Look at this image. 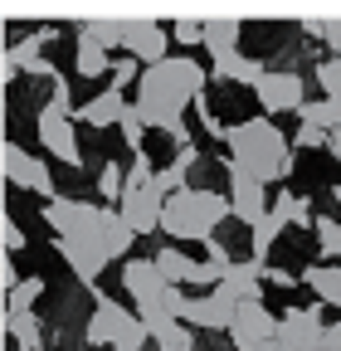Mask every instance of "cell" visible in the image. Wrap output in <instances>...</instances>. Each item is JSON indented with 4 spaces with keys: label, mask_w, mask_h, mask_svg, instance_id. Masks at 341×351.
<instances>
[{
    "label": "cell",
    "mask_w": 341,
    "mask_h": 351,
    "mask_svg": "<svg viewBox=\"0 0 341 351\" xmlns=\"http://www.w3.org/2000/svg\"><path fill=\"white\" fill-rule=\"evenodd\" d=\"M210 73L186 59V54H170L166 64L147 69L137 83V112L147 117V127H161L166 137H176L181 147H190V132H186V108L205 93Z\"/></svg>",
    "instance_id": "obj_1"
},
{
    "label": "cell",
    "mask_w": 341,
    "mask_h": 351,
    "mask_svg": "<svg viewBox=\"0 0 341 351\" xmlns=\"http://www.w3.org/2000/svg\"><path fill=\"white\" fill-rule=\"evenodd\" d=\"M225 147H229V171H249L253 181H288L292 176V142L268 122V117H244L225 132Z\"/></svg>",
    "instance_id": "obj_2"
},
{
    "label": "cell",
    "mask_w": 341,
    "mask_h": 351,
    "mask_svg": "<svg viewBox=\"0 0 341 351\" xmlns=\"http://www.w3.org/2000/svg\"><path fill=\"white\" fill-rule=\"evenodd\" d=\"M234 210H229V195L210 191V186H186L181 195H170L166 210H161V230L170 239H200L210 244L215 239V230L225 225Z\"/></svg>",
    "instance_id": "obj_3"
},
{
    "label": "cell",
    "mask_w": 341,
    "mask_h": 351,
    "mask_svg": "<svg viewBox=\"0 0 341 351\" xmlns=\"http://www.w3.org/2000/svg\"><path fill=\"white\" fill-rule=\"evenodd\" d=\"M73 112L78 108H68V103H59V98H49L45 108L34 112V132H39V147L45 152H54L64 166H83V152H78V137H73Z\"/></svg>",
    "instance_id": "obj_4"
},
{
    "label": "cell",
    "mask_w": 341,
    "mask_h": 351,
    "mask_svg": "<svg viewBox=\"0 0 341 351\" xmlns=\"http://www.w3.org/2000/svg\"><path fill=\"white\" fill-rule=\"evenodd\" d=\"M122 288H127V298L137 302V317L147 322V317H161V298H166V278H161V269H156V258H127L122 263Z\"/></svg>",
    "instance_id": "obj_5"
},
{
    "label": "cell",
    "mask_w": 341,
    "mask_h": 351,
    "mask_svg": "<svg viewBox=\"0 0 341 351\" xmlns=\"http://www.w3.org/2000/svg\"><path fill=\"white\" fill-rule=\"evenodd\" d=\"M253 98H259V108L264 112H303V103H307V83H303V73H292V69H268L264 73V83L253 88Z\"/></svg>",
    "instance_id": "obj_6"
},
{
    "label": "cell",
    "mask_w": 341,
    "mask_h": 351,
    "mask_svg": "<svg viewBox=\"0 0 341 351\" xmlns=\"http://www.w3.org/2000/svg\"><path fill=\"white\" fill-rule=\"evenodd\" d=\"M122 54H132L137 64L156 69L170 59V25H156V20H127L122 29Z\"/></svg>",
    "instance_id": "obj_7"
},
{
    "label": "cell",
    "mask_w": 341,
    "mask_h": 351,
    "mask_svg": "<svg viewBox=\"0 0 341 351\" xmlns=\"http://www.w3.org/2000/svg\"><path fill=\"white\" fill-rule=\"evenodd\" d=\"M229 337H234L239 351H259V346H268V341L278 337V317L268 313L264 302H239V307H234Z\"/></svg>",
    "instance_id": "obj_8"
},
{
    "label": "cell",
    "mask_w": 341,
    "mask_h": 351,
    "mask_svg": "<svg viewBox=\"0 0 341 351\" xmlns=\"http://www.w3.org/2000/svg\"><path fill=\"white\" fill-rule=\"evenodd\" d=\"M5 176H10V186L34 191V195H45V200H54V195H59V191H54L49 166L39 161V156H29L20 142H5Z\"/></svg>",
    "instance_id": "obj_9"
},
{
    "label": "cell",
    "mask_w": 341,
    "mask_h": 351,
    "mask_svg": "<svg viewBox=\"0 0 341 351\" xmlns=\"http://www.w3.org/2000/svg\"><path fill=\"white\" fill-rule=\"evenodd\" d=\"M142 317H132L127 307L117 302V298H108V293H98V302H93V317H88V337L93 346H117V337L127 332V327H137Z\"/></svg>",
    "instance_id": "obj_10"
},
{
    "label": "cell",
    "mask_w": 341,
    "mask_h": 351,
    "mask_svg": "<svg viewBox=\"0 0 341 351\" xmlns=\"http://www.w3.org/2000/svg\"><path fill=\"white\" fill-rule=\"evenodd\" d=\"M225 302H259L264 298V263H253V258H234L229 269H225V283L215 288Z\"/></svg>",
    "instance_id": "obj_11"
},
{
    "label": "cell",
    "mask_w": 341,
    "mask_h": 351,
    "mask_svg": "<svg viewBox=\"0 0 341 351\" xmlns=\"http://www.w3.org/2000/svg\"><path fill=\"white\" fill-rule=\"evenodd\" d=\"M229 210H234L239 225L253 230V225L268 215V205H264V181H253L249 171H229Z\"/></svg>",
    "instance_id": "obj_12"
},
{
    "label": "cell",
    "mask_w": 341,
    "mask_h": 351,
    "mask_svg": "<svg viewBox=\"0 0 341 351\" xmlns=\"http://www.w3.org/2000/svg\"><path fill=\"white\" fill-rule=\"evenodd\" d=\"M322 307H288V313L278 317V341H288V346H303V351H312L317 341H322Z\"/></svg>",
    "instance_id": "obj_13"
},
{
    "label": "cell",
    "mask_w": 341,
    "mask_h": 351,
    "mask_svg": "<svg viewBox=\"0 0 341 351\" xmlns=\"http://www.w3.org/2000/svg\"><path fill=\"white\" fill-rule=\"evenodd\" d=\"M186 327L195 332H229L234 327V302H225L220 293H195L186 307Z\"/></svg>",
    "instance_id": "obj_14"
},
{
    "label": "cell",
    "mask_w": 341,
    "mask_h": 351,
    "mask_svg": "<svg viewBox=\"0 0 341 351\" xmlns=\"http://www.w3.org/2000/svg\"><path fill=\"white\" fill-rule=\"evenodd\" d=\"M161 210H166V195H161V191H142V195H127V200L117 205L122 225L132 230V234H156V230H161Z\"/></svg>",
    "instance_id": "obj_15"
},
{
    "label": "cell",
    "mask_w": 341,
    "mask_h": 351,
    "mask_svg": "<svg viewBox=\"0 0 341 351\" xmlns=\"http://www.w3.org/2000/svg\"><path fill=\"white\" fill-rule=\"evenodd\" d=\"M127 108H132V103H127L117 88H103V93H98V98H88L73 117H78V122H88V127H117V122L127 117Z\"/></svg>",
    "instance_id": "obj_16"
},
{
    "label": "cell",
    "mask_w": 341,
    "mask_h": 351,
    "mask_svg": "<svg viewBox=\"0 0 341 351\" xmlns=\"http://www.w3.org/2000/svg\"><path fill=\"white\" fill-rule=\"evenodd\" d=\"M147 332H151L156 351H195V332L176 317H147Z\"/></svg>",
    "instance_id": "obj_17"
},
{
    "label": "cell",
    "mask_w": 341,
    "mask_h": 351,
    "mask_svg": "<svg viewBox=\"0 0 341 351\" xmlns=\"http://www.w3.org/2000/svg\"><path fill=\"white\" fill-rule=\"evenodd\" d=\"M264 73H268V69H264L259 59H244V54L215 59V69H210V78H220V83H249V88H259Z\"/></svg>",
    "instance_id": "obj_18"
},
{
    "label": "cell",
    "mask_w": 341,
    "mask_h": 351,
    "mask_svg": "<svg viewBox=\"0 0 341 351\" xmlns=\"http://www.w3.org/2000/svg\"><path fill=\"white\" fill-rule=\"evenodd\" d=\"M303 283L322 298V307H341V269L336 263H312V269L303 274Z\"/></svg>",
    "instance_id": "obj_19"
},
{
    "label": "cell",
    "mask_w": 341,
    "mask_h": 351,
    "mask_svg": "<svg viewBox=\"0 0 341 351\" xmlns=\"http://www.w3.org/2000/svg\"><path fill=\"white\" fill-rule=\"evenodd\" d=\"M239 20H205V49L215 54V59H229L239 54Z\"/></svg>",
    "instance_id": "obj_20"
},
{
    "label": "cell",
    "mask_w": 341,
    "mask_h": 351,
    "mask_svg": "<svg viewBox=\"0 0 341 351\" xmlns=\"http://www.w3.org/2000/svg\"><path fill=\"white\" fill-rule=\"evenodd\" d=\"M151 258H156V269H161V278H166L170 288H186V283H190V269H195V258H186L176 244H161Z\"/></svg>",
    "instance_id": "obj_21"
},
{
    "label": "cell",
    "mask_w": 341,
    "mask_h": 351,
    "mask_svg": "<svg viewBox=\"0 0 341 351\" xmlns=\"http://www.w3.org/2000/svg\"><path fill=\"white\" fill-rule=\"evenodd\" d=\"M283 230H288V215L273 205L259 225H253V239H249V244H253V263H268V249H273V239H278Z\"/></svg>",
    "instance_id": "obj_22"
},
{
    "label": "cell",
    "mask_w": 341,
    "mask_h": 351,
    "mask_svg": "<svg viewBox=\"0 0 341 351\" xmlns=\"http://www.w3.org/2000/svg\"><path fill=\"white\" fill-rule=\"evenodd\" d=\"M73 69H78V78H108L112 59H108V49H98L93 39H78V54H73Z\"/></svg>",
    "instance_id": "obj_23"
},
{
    "label": "cell",
    "mask_w": 341,
    "mask_h": 351,
    "mask_svg": "<svg viewBox=\"0 0 341 351\" xmlns=\"http://www.w3.org/2000/svg\"><path fill=\"white\" fill-rule=\"evenodd\" d=\"M5 322H10V337L20 351H45V327H39L34 313H10Z\"/></svg>",
    "instance_id": "obj_24"
},
{
    "label": "cell",
    "mask_w": 341,
    "mask_h": 351,
    "mask_svg": "<svg viewBox=\"0 0 341 351\" xmlns=\"http://www.w3.org/2000/svg\"><path fill=\"white\" fill-rule=\"evenodd\" d=\"M122 29H127V20H83L78 25V39H93L98 49H122Z\"/></svg>",
    "instance_id": "obj_25"
},
{
    "label": "cell",
    "mask_w": 341,
    "mask_h": 351,
    "mask_svg": "<svg viewBox=\"0 0 341 351\" xmlns=\"http://www.w3.org/2000/svg\"><path fill=\"white\" fill-rule=\"evenodd\" d=\"M283 215H288V225H303V230H317V215L307 210V195H292V191H283L278 200H273Z\"/></svg>",
    "instance_id": "obj_26"
},
{
    "label": "cell",
    "mask_w": 341,
    "mask_h": 351,
    "mask_svg": "<svg viewBox=\"0 0 341 351\" xmlns=\"http://www.w3.org/2000/svg\"><path fill=\"white\" fill-rule=\"evenodd\" d=\"M142 73H147V64H137L132 54H122V59H112V69H108V83L117 88H132V83H142Z\"/></svg>",
    "instance_id": "obj_27"
},
{
    "label": "cell",
    "mask_w": 341,
    "mask_h": 351,
    "mask_svg": "<svg viewBox=\"0 0 341 351\" xmlns=\"http://www.w3.org/2000/svg\"><path fill=\"white\" fill-rule=\"evenodd\" d=\"M132 244H137V234L122 225V215H112V225H108V239H103L108 258H127V254H132Z\"/></svg>",
    "instance_id": "obj_28"
},
{
    "label": "cell",
    "mask_w": 341,
    "mask_h": 351,
    "mask_svg": "<svg viewBox=\"0 0 341 351\" xmlns=\"http://www.w3.org/2000/svg\"><path fill=\"white\" fill-rule=\"evenodd\" d=\"M317 254L327 263L341 258V219H317Z\"/></svg>",
    "instance_id": "obj_29"
},
{
    "label": "cell",
    "mask_w": 341,
    "mask_h": 351,
    "mask_svg": "<svg viewBox=\"0 0 341 351\" xmlns=\"http://www.w3.org/2000/svg\"><path fill=\"white\" fill-rule=\"evenodd\" d=\"M317 83H322L327 103H341V54H331V59L317 64Z\"/></svg>",
    "instance_id": "obj_30"
},
{
    "label": "cell",
    "mask_w": 341,
    "mask_h": 351,
    "mask_svg": "<svg viewBox=\"0 0 341 351\" xmlns=\"http://www.w3.org/2000/svg\"><path fill=\"white\" fill-rule=\"evenodd\" d=\"M303 127H317V132H336V108L322 98V103H303Z\"/></svg>",
    "instance_id": "obj_31"
},
{
    "label": "cell",
    "mask_w": 341,
    "mask_h": 351,
    "mask_svg": "<svg viewBox=\"0 0 341 351\" xmlns=\"http://www.w3.org/2000/svg\"><path fill=\"white\" fill-rule=\"evenodd\" d=\"M39 293H45V278H39V274L25 278V283H15L10 288V313H29V307L39 302Z\"/></svg>",
    "instance_id": "obj_32"
},
{
    "label": "cell",
    "mask_w": 341,
    "mask_h": 351,
    "mask_svg": "<svg viewBox=\"0 0 341 351\" xmlns=\"http://www.w3.org/2000/svg\"><path fill=\"white\" fill-rule=\"evenodd\" d=\"M117 132H122V142H127V147H132V156H137V152H142V137H147V117L137 112V103H132V108H127V117L117 122Z\"/></svg>",
    "instance_id": "obj_33"
},
{
    "label": "cell",
    "mask_w": 341,
    "mask_h": 351,
    "mask_svg": "<svg viewBox=\"0 0 341 351\" xmlns=\"http://www.w3.org/2000/svg\"><path fill=\"white\" fill-rule=\"evenodd\" d=\"M122 186H127V171H122L117 161H108V166L98 171V195H103V200H122Z\"/></svg>",
    "instance_id": "obj_34"
},
{
    "label": "cell",
    "mask_w": 341,
    "mask_h": 351,
    "mask_svg": "<svg viewBox=\"0 0 341 351\" xmlns=\"http://www.w3.org/2000/svg\"><path fill=\"white\" fill-rule=\"evenodd\" d=\"M170 39L176 44H205V20H170Z\"/></svg>",
    "instance_id": "obj_35"
},
{
    "label": "cell",
    "mask_w": 341,
    "mask_h": 351,
    "mask_svg": "<svg viewBox=\"0 0 341 351\" xmlns=\"http://www.w3.org/2000/svg\"><path fill=\"white\" fill-rule=\"evenodd\" d=\"M147 341H151V332H147V322H137V327H127V332L117 337L112 351H147Z\"/></svg>",
    "instance_id": "obj_36"
},
{
    "label": "cell",
    "mask_w": 341,
    "mask_h": 351,
    "mask_svg": "<svg viewBox=\"0 0 341 351\" xmlns=\"http://www.w3.org/2000/svg\"><path fill=\"white\" fill-rule=\"evenodd\" d=\"M303 29H307V34H317V39H327L331 49H341V20H307Z\"/></svg>",
    "instance_id": "obj_37"
},
{
    "label": "cell",
    "mask_w": 341,
    "mask_h": 351,
    "mask_svg": "<svg viewBox=\"0 0 341 351\" xmlns=\"http://www.w3.org/2000/svg\"><path fill=\"white\" fill-rule=\"evenodd\" d=\"M327 137H331V132H317V127H297V137H292V147H327Z\"/></svg>",
    "instance_id": "obj_38"
},
{
    "label": "cell",
    "mask_w": 341,
    "mask_h": 351,
    "mask_svg": "<svg viewBox=\"0 0 341 351\" xmlns=\"http://www.w3.org/2000/svg\"><path fill=\"white\" fill-rule=\"evenodd\" d=\"M5 249H10V254L25 249V230H20V219H15V215H5Z\"/></svg>",
    "instance_id": "obj_39"
},
{
    "label": "cell",
    "mask_w": 341,
    "mask_h": 351,
    "mask_svg": "<svg viewBox=\"0 0 341 351\" xmlns=\"http://www.w3.org/2000/svg\"><path fill=\"white\" fill-rule=\"evenodd\" d=\"M264 283H273V288H292L297 278H292L288 269H278V263H264Z\"/></svg>",
    "instance_id": "obj_40"
},
{
    "label": "cell",
    "mask_w": 341,
    "mask_h": 351,
    "mask_svg": "<svg viewBox=\"0 0 341 351\" xmlns=\"http://www.w3.org/2000/svg\"><path fill=\"white\" fill-rule=\"evenodd\" d=\"M176 166H181V171L190 176V171L200 166V152H195V147H181V152H176Z\"/></svg>",
    "instance_id": "obj_41"
},
{
    "label": "cell",
    "mask_w": 341,
    "mask_h": 351,
    "mask_svg": "<svg viewBox=\"0 0 341 351\" xmlns=\"http://www.w3.org/2000/svg\"><path fill=\"white\" fill-rule=\"evenodd\" d=\"M312 351H341V327H327V332H322V341H317Z\"/></svg>",
    "instance_id": "obj_42"
},
{
    "label": "cell",
    "mask_w": 341,
    "mask_h": 351,
    "mask_svg": "<svg viewBox=\"0 0 341 351\" xmlns=\"http://www.w3.org/2000/svg\"><path fill=\"white\" fill-rule=\"evenodd\" d=\"M259 351H303V346H288V341H278V337H273V341H268V346H259Z\"/></svg>",
    "instance_id": "obj_43"
},
{
    "label": "cell",
    "mask_w": 341,
    "mask_h": 351,
    "mask_svg": "<svg viewBox=\"0 0 341 351\" xmlns=\"http://www.w3.org/2000/svg\"><path fill=\"white\" fill-rule=\"evenodd\" d=\"M327 152H331V156H341V132H331V137H327Z\"/></svg>",
    "instance_id": "obj_44"
},
{
    "label": "cell",
    "mask_w": 341,
    "mask_h": 351,
    "mask_svg": "<svg viewBox=\"0 0 341 351\" xmlns=\"http://www.w3.org/2000/svg\"><path fill=\"white\" fill-rule=\"evenodd\" d=\"M331 200H336V205H341V186H331Z\"/></svg>",
    "instance_id": "obj_45"
}]
</instances>
